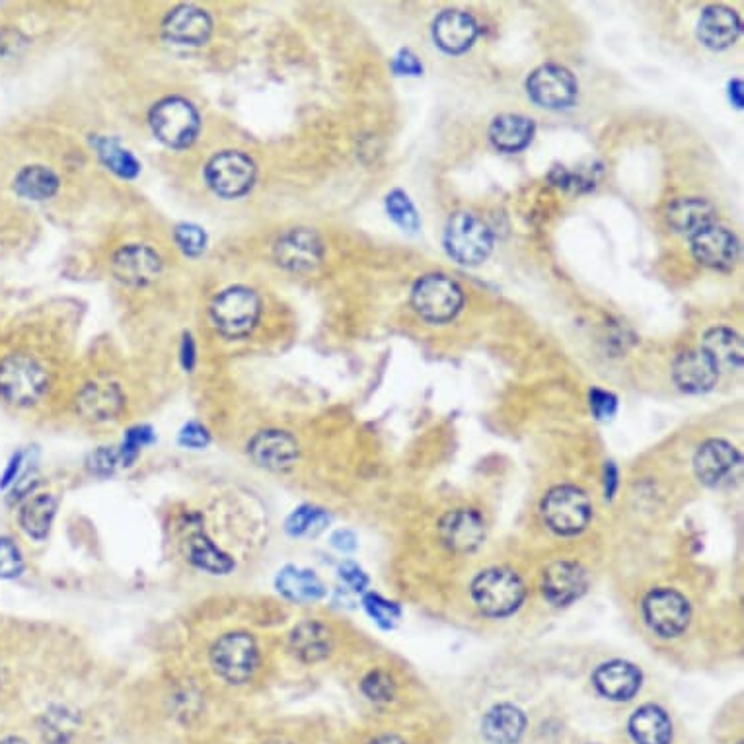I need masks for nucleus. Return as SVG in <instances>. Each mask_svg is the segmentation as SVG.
<instances>
[{
  "label": "nucleus",
  "mask_w": 744,
  "mask_h": 744,
  "mask_svg": "<svg viewBox=\"0 0 744 744\" xmlns=\"http://www.w3.org/2000/svg\"><path fill=\"white\" fill-rule=\"evenodd\" d=\"M76 729H78V720L74 717L73 712L59 708V710L45 713L41 735L45 738V743L69 744L73 741Z\"/></svg>",
  "instance_id": "obj_36"
},
{
  "label": "nucleus",
  "mask_w": 744,
  "mask_h": 744,
  "mask_svg": "<svg viewBox=\"0 0 744 744\" xmlns=\"http://www.w3.org/2000/svg\"><path fill=\"white\" fill-rule=\"evenodd\" d=\"M589 577L581 565L575 562H556L544 572L542 590L554 606H567L585 595Z\"/></svg>",
  "instance_id": "obj_17"
},
{
  "label": "nucleus",
  "mask_w": 744,
  "mask_h": 744,
  "mask_svg": "<svg viewBox=\"0 0 744 744\" xmlns=\"http://www.w3.org/2000/svg\"><path fill=\"white\" fill-rule=\"evenodd\" d=\"M57 515V500L51 493H38L20 511V526L33 541H45Z\"/></svg>",
  "instance_id": "obj_31"
},
{
  "label": "nucleus",
  "mask_w": 744,
  "mask_h": 744,
  "mask_svg": "<svg viewBox=\"0 0 744 744\" xmlns=\"http://www.w3.org/2000/svg\"><path fill=\"white\" fill-rule=\"evenodd\" d=\"M386 209L388 214L392 217L396 224H400L401 229L416 232L419 229V217L416 207L409 201V197L396 189L390 196L386 197Z\"/></svg>",
  "instance_id": "obj_39"
},
{
  "label": "nucleus",
  "mask_w": 744,
  "mask_h": 744,
  "mask_svg": "<svg viewBox=\"0 0 744 744\" xmlns=\"http://www.w3.org/2000/svg\"><path fill=\"white\" fill-rule=\"evenodd\" d=\"M20 470H22V454H17L12 462H10L9 470L2 475V482H0V488H7L10 483L18 482V475H20Z\"/></svg>",
  "instance_id": "obj_51"
},
{
  "label": "nucleus",
  "mask_w": 744,
  "mask_h": 744,
  "mask_svg": "<svg viewBox=\"0 0 744 744\" xmlns=\"http://www.w3.org/2000/svg\"><path fill=\"white\" fill-rule=\"evenodd\" d=\"M368 744H406L401 738H398V736L394 735H383L378 736V738H375V741H370Z\"/></svg>",
  "instance_id": "obj_54"
},
{
  "label": "nucleus",
  "mask_w": 744,
  "mask_h": 744,
  "mask_svg": "<svg viewBox=\"0 0 744 744\" xmlns=\"http://www.w3.org/2000/svg\"><path fill=\"white\" fill-rule=\"evenodd\" d=\"M262 301L248 286H230L211 304V319L222 336L230 339L250 336L260 322Z\"/></svg>",
  "instance_id": "obj_3"
},
{
  "label": "nucleus",
  "mask_w": 744,
  "mask_h": 744,
  "mask_svg": "<svg viewBox=\"0 0 744 744\" xmlns=\"http://www.w3.org/2000/svg\"><path fill=\"white\" fill-rule=\"evenodd\" d=\"M643 618L657 636L677 638L690 624V605L677 590H651L643 600Z\"/></svg>",
  "instance_id": "obj_10"
},
{
  "label": "nucleus",
  "mask_w": 744,
  "mask_h": 744,
  "mask_svg": "<svg viewBox=\"0 0 744 744\" xmlns=\"http://www.w3.org/2000/svg\"><path fill=\"white\" fill-rule=\"evenodd\" d=\"M174 238L184 255L188 258H199L207 248V234L196 224H180L174 232Z\"/></svg>",
  "instance_id": "obj_42"
},
{
  "label": "nucleus",
  "mask_w": 744,
  "mask_h": 744,
  "mask_svg": "<svg viewBox=\"0 0 744 744\" xmlns=\"http://www.w3.org/2000/svg\"><path fill=\"white\" fill-rule=\"evenodd\" d=\"M743 24L736 17V12L727 7H710L702 12L698 22V38L710 50H727L738 35Z\"/></svg>",
  "instance_id": "obj_25"
},
{
  "label": "nucleus",
  "mask_w": 744,
  "mask_h": 744,
  "mask_svg": "<svg viewBox=\"0 0 744 744\" xmlns=\"http://www.w3.org/2000/svg\"><path fill=\"white\" fill-rule=\"evenodd\" d=\"M542 516L549 531L559 536H575L585 531L593 516L589 495L575 485H557L542 501Z\"/></svg>",
  "instance_id": "obj_5"
},
{
  "label": "nucleus",
  "mask_w": 744,
  "mask_h": 744,
  "mask_svg": "<svg viewBox=\"0 0 744 744\" xmlns=\"http://www.w3.org/2000/svg\"><path fill=\"white\" fill-rule=\"evenodd\" d=\"M186 549H188L189 562L201 572L211 573V575H227L234 569V562L230 559L229 554H224L199 524L188 526Z\"/></svg>",
  "instance_id": "obj_27"
},
{
  "label": "nucleus",
  "mask_w": 744,
  "mask_h": 744,
  "mask_svg": "<svg viewBox=\"0 0 744 744\" xmlns=\"http://www.w3.org/2000/svg\"><path fill=\"white\" fill-rule=\"evenodd\" d=\"M475 606L491 618H503L523 605L524 585L521 577L507 567L482 572L472 583Z\"/></svg>",
  "instance_id": "obj_4"
},
{
  "label": "nucleus",
  "mask_w": 744,
  "mask_h": 744,
  "mask_svg": "<svg viewBox=\"0 0 744 744\" xmlns=\"http://www.w3.org/2000/svg\"><path fill=\"white\" fill-rule=\"evenodd\" d=\"M630 733L638 744H671L672 723L657 705H643L631 715Z\"/></svg>",
  "instance_id": "obj_30"
},
{
  "label": "nucleus",
  "mask_w": 744,
  "mask_h": 744,
  "mask_svg": "<svg viewBox=\"0 0 744 744\" xmlns=\"http://www.w3.org/2000/svg\"><path fill=\"white\" fill-rule=\"evenodd\" d=\"M213 32V20L199 7L184 4L164 18L163 33L166 40L178 45H203Z\"/></svg>",
  "instance_id": "obj_18"
},
{
  "label": "nucleus",
  "mask_w": 744,
  "mask_h": 744,
  "mask_svg": "<svg viewBox=\"0 0 744 744\" xmlns=\"http://www.w3.org/2000/svg\"><path fill=\"white\" fill-rule=\"evenodd\" d=\"M209 442H211V434L197 421H191L180 431V444L186 449H205Z\"/></svg>",
  "instance_id": "obj_45"
},
{
  "label": "nucleus",
  "mask_w": 744,
  "mask_h": 744,
  "mask_svg": "<svg viewBox=\"0 0 744 744\" xmlns=\"http://www.w3.org/2000/svg\"><path fill=\"white\" fill-rule=\"evenodd\" d=\"M332 544H334V548L347 554V552H353V549L357 548V538H355L353 532L337 531L336 534L332 536Z\"/></svg>",
  "instance_id": "obj_49"
},
{
  "label": "nucleus",
  "mask_w": 744,
  "mask_h": 744,
  "mask_svg": "<svg viewBox=\"0 0 744 744\" xmlns=\"http://www.w3.org/2000/svg\"><path fill=\"white\" fill-rule=\"evenodd\" d=\"M618 401L612 394L605 392V390H593L590 392V409L598 419H610L616 413Z\"/></svg>",
  "instance_id": "obj_46"
},
{
  "label": "nucleus",
  "mask_w": 744,
  "mask_h": 744,
  "mask_svg": "<svg viewBox=\"0 0 744 744\" xmlns=\"http://www.w3.org/2000/svg\"><path fill=\"white\" fill-rule=\"evenodd\" d=\"M433 38L437 45L450 55H459L470 50L478 38V24L474 18L462 10H444L434 20Z\"/></svg>",
  "instance_id": "obj_22"
},
{
  "label": "nucleus",
  "mask_w": 744,
  "mask_h": 744,
  "mask_svg": "<svg viewBox=\"0 0 744 744\" xmlns=\"http://www.w3.org/2000/svg\"><path fill=\"white\" fill-rule=\"evenodd\" d=\"M0 744H28L24 738H18V736H9V738H2Z\"/></svg>",
  "instance_id": "obj_55"
},
{
  "label": "nucleus",
  "mask_w": 744,
  "mask_h": 744,
  "mask_svg": "<svg viewBox=\"0 0 744 744\" xmlns=\"http://www.w3.org/2000/svg\"><path fill=\"white\" fill-rule=\"evenodd\" d=\"M667 222L674 232L692 238L715 224V209L700 197H684L669 205Z\"/></svg>",
  "instance_id": "obj_26"
},
{
  "label": "nucleus",
  "mask_w": 744,
  "mask_h": 744,
  "mask_svg": "<svg viewBox=\"0 0 744 744\" xmlns=\"http://www.w3.org/2000/svg\"><path fill=\"white\" fill-rule=\"evenodd\" d=\"M339 577L345 585H349L353 590H365V587L368 585V577L365 575V572L360 569L359 565L352 564V562H345L342 567H339Z\"/></svg>",
  "instance_id": "obj_47"
},
{
  "label": "nucleus",
  "mask_w": 744,
  "mask_h": 744,
  "mask_svg": "<svg viewBox=\"0 0 744 744\" xmlns=\"http://www.w3.org/2000/svg\"><path fill=\"white\" fill-rule=\"evenodd\" d=\"M526 91L538 106L557 109L573 104L577 96V82L565 66L544 65L531 74Z\"/></svg>",
  "instance_id": "obj_12"
},
{
  "label": "nucleus",
  "mask_w": 744,
  "mask_h": 744,
  "mask_svg": "<svg viewBox=\"0 0 744 744\" xmlns=\"http://www.w3.org/2000/svg\"><path fill=\"white\" fill-rule=\"evenodd\" d=\"M702 352L713 360L715 367L735 370L743 365V339L727 327H713L704 336Z\"/></svg>",
  "instance_id": "obj_32"
},
{
  "label": "nucleus",
  "mask_w": 744,
  "mask_h": 744,
  "mask_svg": "<svg viewBox=\"0 0 744 744\" xmlns=\"http://www.w3.org/2000/svg\"><path fill=\"white\" fill-rule=\"evenodd\" d=\"M199 114L186 98H164L150 112V127L156 139L170 148H186L199 133Z\"/></svg>",
  "instance_id": "obj_7"
},
{
  "label": "nucleus",
  "mask_w": 744,
  "mask_h": 744,
  "mask_svg": "<svg viewBox=\"0 0 744 744\" xmlns=\"http://www.w3.org/2000/svg\"><path fill=\"white\" fill-rule=\"evenodd\" d=\"M327 523H329V515L324 509L304 505V507L296 509L295 513L286 518L285 528L295 538H298V536H316L326 528Z\"/></svg>",
  "instance_id": "obj_37"
},
{
  "label": "nucleus",
  "mask_w": 744,
  "mask_h": 744,
  "mask_svg": "<svg viewBox=\"0 0 744 744\" xmlns=\"http://www.w3.org/2000/svg\"><path fill=\"white\" fill-rule=\"evenodd\" d=\"M616 468H614L612 462H608L606 467V497H612L614 491H616Z\"/></svg>",
  "instance_id": "obj_52"
},
{
  "label": "nucleus",
  "mask_w": 744,
  "mask_h": 744,
  "mask_svg": "<svg viewBox=\"0 0 744 744\" xmlns=\"http://www.w3.org/2000/svg\"><path fill=\"white\" fill-rule=\"evenodd\" d=\"M394 69H396V73L400 74H421V71H423V66L411 51H401L400 55L394 61Z\"/></svg>",
  "instance_id": "obj_48"
},
{
  "label": "nucleus",
  "mask_w": 744,
  "mask_h": 744,
  "mask_svg": "<svg viewBox=\"0 0 744 744\" xmlns=\"http://www.w3.org/2000/svg\"><path fill=\"white\" fill-rule=\"evenodd\" d=\"M150 442H155V433H153L150 427H132V429L125 433L122 447L117 450V454H119V464H122V467H133L135 460L139 459L140 450L145 449Z\"/></svg>",
  "instance_id": "obj_38"
},
{
  "label": "nucleus",
  "mask_w": 744,
  "mask_h": 744,
  "mask_svg": "<svg viewBox=\"0 0 744 744\" xmlns=\"http://www.w3.org/2000/svg\"><path fill=\"white\" fill-rule=\"evenodd\" d=\"M593 682L597 687L598 694L614 702H626L638 694L641 688V672L638 671V667L626 661H610L598 667Z\"/></svg>",
  "instance_id": "obj_24"
},
{
  "label": "nucleus",
  "mask_w": 744,
  "mask_h": 744,
  "mask_svg": "<svg viewBox=\"0 0 744 744\" xmlns=\"http://www.w3.org/2000/svg\"><path fill=\"white\" fill-rule=\"evenodd\" d=\"M277 589L293 602H316L324 597V583L314 572L301 567H285L279 572Z\"/></svg>",
  "instance_id": "obj_33"
},
{
  "label": "nucleus",
  "mask_w": 744,
  "mask_h": 744,
  "mask_svg": "<svg viewBox=\"0 0 744 744\" xmlns=\"http://www.w3.org/2000/svg\"><path fill=\"white\" fill-rule=\"evenodd\" d=\"M211 667L227 684L240 687L254 679L260 669V649L255 639L244 631H230L211 647Z\"/></svg>",
  "instance_id": "obj_2"
},
{
  "label": "nucleus",
  "mask_w": 744,
  "mask_h": 744,
  "mask_svg": "<svg viewBox=\"0 0 744 744\" xmlns=\"http://www.w3.org/2000/svg\"><path fill=\"white\" fill-rule=\"evenodd\" d=\"M205 178L217 196L237 199L254 186L255 164L244 153L224 150L209 160L205 168Z\"/></svg>",
  "instance_id": "obj_9"
},
{
  "label": "nucleus",
  "mask_w": 744,
  "mask_h": 744,
  "mask_svg": "<svg viewBox=\"0 0 744 744\" xmlns=\"http://www.w3.org/2000/svg\"><path fill=\"white\" fill-rule=\"evenodd\" d=\"M360 688L370 702H390L396 694L394 679L385 671L368 672L360 682Z\"/></svg>",
  "instance_id": "obj_41"
},
{
  "label": "nucleus",
  "mask_w": 744,
  "mask_h": 744,
  "mask_svg": "<svg viewBox=\"0 0 744 744\" xmlns=\"http://www.w3.org/2000/svg\"><path fill=\"white\" fill-rule=\"evenodd\" d=\"M59 178L45 166H25L14 178V191L18 196L32 201H43L55 196Z\"/></svg>",
  "instance_id": "obj_34"
},
{
  "label": "nucleus",
  "mask_w": 744,
  "mask_h": 744,
  "mask_svg": "<svg viewBox=\"0 0 744 744\" xmlns=\"http://www.w3.org/2000/svg\"><path fill=\"white\" fill-rule=\"evenodd\" d=\"M262 744H289V743H285V741H265V743Z\"/></svg>",
  "instance_id": "obj_56"
},
{
  "label": "nucleus",
  "mask_w": 744,
  "mask_h": 744,
  "mask_svg": "<svg viewBox=\"0 0 744 744\" xmlns=\"http://www.w3.org/2000/svg\"><path fill=\"white\" fill-rule=\"evenodd\" d=\"M50 388V375L30 353H9L0 359V398L17 408H32Z\"/></svg>",
  "instance_id": "obj_1"
},
{
  "label": "nucleus",
  "mask_w": 744,
  "mask_h": 744,
  "mask_svg": "<svg viewBox=\"0 0 744 744\" xmlns=\"http://www.w3.org/2000/svg\"><path fill=\"white\" fill-rule=\"evenodd\" d=\"M248 454L258 467L268 472H286L295 467L301 450L293 434L268 429L260 431L248 442Z\"/></svg>",
  "instance_id": "obj_14"
},
{
  "label": "nucleus",
  "mask_w": 744,
  "mask_h": 744,
  "mask_svg": "<svg viewBox=\"0 0 744 744\" xmlns=\"http://www.w3.org/2000/svg\"><path fill=\"white\" fill-rule=\"evenodd\" d=\"M114 277L123 285L140 289L155 283L163 273L160 255L153 248L143 244H132L122 248L112 260Z\"/></svg>",
  "instance_id": "obj_13"
},
{
  "label": "nucleus",
  "mask_w": 744,
  "mask_h": 744,
  "mask_svg": "<svg viewBox=\"0 0 744 744\" xmlns=\"http://www.w3.org/2000/svg\"><path fill=\"white\" fill-rule=\"evenodd\" d=\"M94 147L98 150L99 160L106 164L112 172L122 176L125 180H132L140 172L137 158L127 148H123L117 140L98 137L94 140Z\"/></svg>",
  "instance_id": "obj_35"
},
{
  "label": "nucleus",
  "mask_w": 744,
  "mask_h": 744,
  "mask_svg": "<svg viewBox=\"0 0 744 744\" xmlns=\"http://www.w3.org/2000/svg\"><path fill=\"white\" fill-rule=\"evenodd\" d=\"M117 467H119V454L117 450L109 449V447H99L98 450L92 452L88 459V470L99 478L114 474Z\"/></svg>",
  "instance_id": "obj_44"
},
{
  "label": "nucleus",
  "mask_w": 744,
  "mask_h": 744,
  "mask_svg": "<svg viewBox=\"0 0 744 744\" xmlns=\"http://www.w3.org/2000/svg\"><path fill=\"white\" fill-rule=\"evenodd\" d=\"M731 98H735L736 107H743V82L735 81L731 84Z\"/></svg>",
  "instance_id": "obj_53"
},
{
  "label": "nucleus",
  "mask_w": 744,
  "mask_h": 744,
  "mask_svg": "<svg viewBox=\"0 0 744 744\" xmlns=\"http://www.w3.org/2000/svg\"><path fill=\"white\" fill-rule=\"evenodd\" d=\"M411 304L419 316L434 324H442L459 314L464 304V295L457 281L441 273H431L419 279L413 286Z\"/></svg>",
  "instance_id": "obj_8"
},
{
  "label": "nucleus",
  "mask_w": 744,
  "mask_h": 744,
  "mask_svg": "<svg viewBox=\"0 0 744 744\" xmlns=\"http://www.w3.org/2000/svg\"><path fill=\"white\" fill-rule=\"evenodd\" d=\"M672 378L680 390L688 394L710 392L717 385L720 368L713 365V360L700 352L680 353L672 365Z\"/></svg>",
  "instance_id": "obj_19"
},
{
  "label": "nucleus",
  "mask_w": 744,
  "mask_h": 744,
  "mask_svg": "<svg viewBox=\"0 0 744 744\" xmlns=\"http://www.w3.org/2000/svg\"><path fill=\"white\" fill-rule=\"evenodd\" d=\"M125 406L119 386L112 383H91L84 386L76 396V411L82 418L94 423H106L117 418Z\"/></svg>",
  "instance_id": "obj_20"
},
{
  "label": "nucleus",
  "mask_w": 744,
  "mask_h": 744,
  "mask_svg": "<svg viewBox=\"0 0 744 744\" xmlns=\"http://www.w3.org/2000/svg\"><path fill=\"white\" fill-rule=\"evenodd\" d=\"M738 464L741 457L735 447L717 439L704 442L694 457L695 475L705 485H717L727 480Z\"/></svg>",
  "instance_id": "obj_21"
},
{
  "label": "nucleus",
  "mask_w": 744,
  "mask_h": 744,
  "mask_svg": "<svg viewBox=\"0 0 744 744\" xmlns=\"http://www.w3.org/2000/svg\"><path fill=\"white\" fill-rule=\"evenodd\" d=\"M690 240L695 260L712 270H731L741 254V245L735 234L717 224L698 232Z\"/></svg>",
  "instance_id": "obj_15"
},
{
  "label": "nucleus",
  "mask_w": 744,
  "mask_h": 744,
  "mask_svg": "<svg viewBox=\"0 0 744 744\" xmlns=\"http://www.w3.org/2000/svg\"><path fill=\"white\" fill-rule=\"evenodd\" d=\"M181 365L191 373V368L196 367V344L191 336L184 337L181 342Z\"/></svg>",
  "instance_id": "obj_50"
},
{
  "label": "nucleus",
  "mask_w": 744,
  "mask_h": 744,
  "mask_svg": "<svg viewBox=\"0 0 744 744\" xmlns=\"http://www.w3.org/2000/svg\"><path fill=\"white\" fill-rule=\"evenodd\" d=\"M439 534L447 548L468 554L480 548L485 541V523L482 515L472 509H459L442 516Z\"/></svg>",
  "instance_id": "obj_16"
},
{
  "label": "nucleus",
  "mask_w": 744,
  "mask_h": 744,
  "mask_svg": "<svg viewBox=\"0 0 744 744\" xmlns=\"http://www.w3.org/2000/svg\"><path fill=\"white\" fill-rule=\"evenodd\" d=\"M289 649L301 663L314 664L324 661L334 649V636L326 624L306 620L298 624L289 636Z\"/></svg>",
  "instance_id": "obj_23"
},
{
  "label": "nucleus",
  "mask_w": 744,
  "mask_h": 744,
  "mask_svg": "<svg viewBox=\"0 0 744 744\" xmlns=\"http://www.w3.org/2000/svg\"><path fill=\"white\" fill-rule=\"evenodd\" d=\"M444 248L462 265H480L490 258L493 237L485 222L472 213H454L447 222Z\"/></svg>",
  "instance_id": "obj_6"
},
{
  "label": "nucleus",
  "mask_w": 744,
  "mask_h": 744,
  "mask_svg": "<svg viewBox=\"0 0 744 744\" xmlns=\"http://www.w3.org/2000/svg\"><path fill=\"white\" fill-rule=\"evenodd\" d=\"M534 132V122L524 115H500L491 123L490 139L503 153H518L531 145Z\"/></svg>",
  "instance_id": "obj_29"
},
{
  "label": "nucleus",
  "mask_w": 744,
  "mask_h": 744,
  "mask_svg": "<svg viewBox=\"0 0 744 744\" xmlns=\"http://www.w3.org/2000/svg\"><path fill=\"white\" fill-rule=\"evenodd\" d=\"M273 255L281 268L295 273H306L318 268L324 258V244L314 230H286L273 245Z\"/></svg>",
  "instance_id": "obj_11"
},
{
  "label": "nucleus",
  "mask_w": 744,
  "mask_h": 744,
  "mask_svg": "<svg viewBox=\"0 0 744 744\" xmlns=\"http://www.w3.org/2000/svg\"><path fill=\"white\" fill-rule=\"evenodd\" d=\"M363 605L367 608L368 616H370L380 628L392 630L394 626L400 622V606L394 605V602L386 600V598L380 597V595H367Z\"/></svg>",
  "instance_id": "obj_40"
},
{
  "label": "nucleus",
  "mask_w": 744,
  "mask_h": 744,
  "mask_svg": "<svg viewBox=\"0 0 744 744\" xmlns=\"http://www.w3.org/2000/svg\"><path fill=\"white\" fill-rule=\"evenodd\" d=\"M24 572V557L14 542L0 538V579H17Z\"/></svg>",
  "instance_id": "obj_43"
},
{
  "label": "nucleus",
  "mask_w": 744,
  "mask_h": 744,
  "mask_svg": "<svg viewBox=\"0 0 744 744\" xmlns=\"http://www.w3.org/2000/svg\"><path fill=\"white\" fill-rule=\"evenodd\" d=\"M526 729V717L515 705L491 708L483 717V736L493 744H516Z\"/></svg>",
  "instance_id": "obj_28"
}]
</instances>
